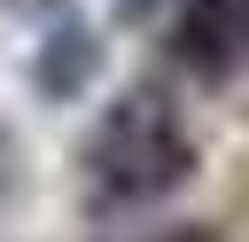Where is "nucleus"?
<instances>
[{
  "instance_id": "obj_3",
  "label": "nucleus",
  "mask_w": 249,
  "mask_h": 242,
  "mask_svg": "<svg viewBox=\"0 0 249 242\" xmlns=\"http://www.w3.org/2000/svg\"><path fill=\"white\" fill-rule=\"evenodd\" d=\"M93 70H101V39H93L86 23H54V31L39 39V55H31V86H39L47 101L86 94V86H93Z\"/></svg>"
},
{
  "instance_id": "obj_1",
  "label": "nucleus",
  "mask_w": 249,
  "mask_h": 242,
  "mask_svg": "<svg viewBox=\"0 0 249 242\" xmlns=\"http://www.w3.org/2000/svg\"><path fill=\"white\" fill-rule=\"evenodd\" d=\"M78 172H86V203L93 211H140V203H163V195H179L195 180V141H187L179 109L156 86H132L86 133Z\"/></svg>"
},
{
  "instance_id": "obj_4",
  "label": "nucleus",
  "mask_w": 249,
  "mask_h": 242,
  "mask_svg": "<svg viewBox=\"0 0 249 242\" xmlns=\"http://www.w3.org/2000/svg\"><path fill=\"white\" fill-rule=\"evenodd\" d=\"M179 242H210V234H179Z\"/></svg>"
},
{
  "instance_id": "obj_2",
  "label": "nucleus",
  "mask_w": 249,
  "mask_h": 242,
  "mask_svg": "<svg viewBox=\"0 0 249 242\" xmlns=\"http://www.w3.org/2000/svg\"><path fill=\"white\" fill-rule=\"evenodd\" d=\"M171 62L195 78H233L249 62V0H187L171 23Z\"/></svg>"
}]
</instances>
